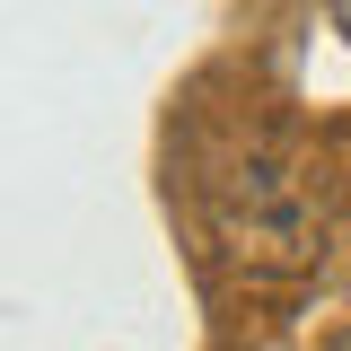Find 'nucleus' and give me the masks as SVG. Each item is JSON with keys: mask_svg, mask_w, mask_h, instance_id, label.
Segmentation results:
<instances>
[{"mask_svg": "<svg viewBox=\"0 0 351 351\" xmlns=\"http://www.w3.org/2000/svg\"><path fill=\"white\" fill-rule=\"evenodd\" d=\"M202 228L228 272L307 281L334 246V176L290 132H237L202 167Z\"/></svg>", "mask_w": 351, "mask_h": 351, "instance_id": "f257e3e1", "label": "nucleus"}, {"mask_svg": "<svg viewBox=\"0 0 351 351\" xmlns=\"http://www.w3.org/2000/svg\"><path fill=\"white\" fill-rule=\"evenodd\" d=\"M316 351H351V316H343V325H334V334H325Z\"/></svg>", "mask_w": 351, "mask_h": 351, "instance_id": "f03ea898", "label": "nucleus"}]
</instances>
